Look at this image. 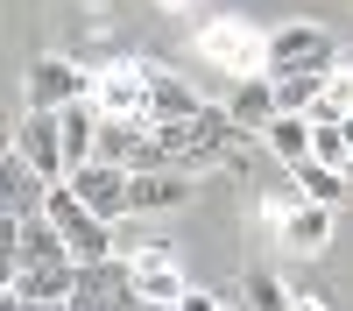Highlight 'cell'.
Wrapping results in <instances>:
<instances>
[{
    "mask_svg": "<svg viewBox=\"0 0 353 311\" xmlns=\"http://www.w3.org/2000/svg\"><path fill=\"white\" fill-rule=\"evenodd\" d=\"M198 57H205V64H219V71H233V78L269 71V28L233 21V14H212V21L198 28Z\"/></svg>",
    "mask_w": 353,
    "mask_h": 311,
    "instance_id": "6da1fadb",
    "label": "cell"
},
{
    "mask_svg": "<svg viewBox=\"0 0 353 311\" xmlns=\"http://www.w3.org/2000/svg\"><path fill=\"white\" fill-rule=\"evenodd\" d=\"M269 71L290 78V71H339V36L318 21H283L269 28Z\"/></svg>",
    "mask_w": 353,
    "mask_h": 311,
    "instance_id": "7a4b0ae2",
    "label": "cell"
},
{
    "mask_svg": "<svg viewBox=\"0 0 353 311\" xmlns=\"http://www.w3.org/2000/svg\"><path fill=\"white\" fill-rule=\"evenodd\" d=\"M43 212L64 226V241H71L78 262H99V254H113V219H99L92 205H85L71 177H57V184H50V205H43Z\"/></svg>",
    "mask_w": 353,
    "mask_h": 311,
    "instance_id": "3957f363",
    "label": "cell"
},
{
    "mask_svg": "<svg viewBox=\"0 0 353 311\" xmlns=\"http://www.w3.org/2000/svg\"><path fill=\"white\" fill-rule=\"evenodd\" d=\"M71 311H141V290H134V262H78V290H71Z\"/></svg>",
    "mask_w": 353,
    "mask_h": 311,
    "instance_id": "277c9868",
    "label": "cell"
},
{
    "mask_svg": "<svg viewBox=\"0 0 353 311\" xmlns=\"http://www.w3.org/2000/svg\"><path fill=\"white\" fill-rule=\"evenodd\" d=\"M71 184H78V198H85L99 219H128V212H134V170L106 163V156L78 163V170H71Z\"/></svg>",
    "mask_w": 353,
    "mask_h": 311,
    "instance_id": "5b68a950",
    "label": "cell"
},
{
    "mask_svg": "<svg viewBox=\"0 0 353 311\" xmlns=\"http://www.w3.org/2000/svg\"><path fill=\"white\" fill-rule=\"evenodd\" d=\"M71 99H92V71L71 64V57H36V64H28V106L64 113Z\"/></svg>",
    "mask_w": 353,
    "mask_h": 311,
    "instance_id": "8992f818",
    "label": "cell"
},
{
    "mask_svg": "<svg viewBox=\"0 0 353 311\" xmlns=\"http://www.w3.org/2000/svg\"><path fill=\"white\" fill-rule=\"evenodd\" d=\"M14 149L36 163L50 184H57V177H71V149H64V121H57V113L28 106V113H21V128H14Z\"/></svg>",
    "mask_w": 353,
    "mask_h": 311,
    "instance_id": "52a82bcc",
    "label": "cell"
},
{
    "mask_svg": "<svg viewBox=\"0 0 353 311\" xmlns=\"http://www.w3.org/2000/svg\"><path fill=\"white\" fill-rule=\"evenodd\" d=\"M36 262H78V254H71V241H64V226H57L50 212L14 219V248H8V262H0V283H8L14 269H36Z\"/></svg>",
    "mask_w": 353,
    "mask_h": 311,
    "instance_id": "ba28073f",
    "label": "cell"
},
{
    "mask_svg": "<svg viewBox=\"0 0 353 311\" xmlns=\"http://www.w3.org/2000/svg\"><path fill=\"white\" fill-rule=\"evenodd\" d=\"M149 71H156V64H141V57L106 64V71L92 78V106H99V113H141V121H149Z\"/></svg>",
    "mask_w": 353,
    "mask_h": 311,
    "instance_id": "9c48e42d",
    "label": "cell"
},
{
    "mask_svg": "<svg viewBox=\"0 0 353 311\" xmlns=\"http://www.w3.org/2000/svg\"><path fill=\"white\" fill-rule=\"evenodd\" d=\"M50 205V177L36 163H28L21 149H8V163H0V212H14V219H36Z\"/></svg>",
    "mask_w": 353,
    "mask_h": 311,
    "instance_id": "30bf717a",
    "label": "cell"
},
{
    "mask_svg": "<svg viewBox=\"0 0 353 311\" xmlns=\"http://www.w3.org/2000/svg\"><path fill=\"white\" fill-rule=\"evenodd\" d=\"M128 262H134V290H141V304H163V297H184V290H191L184 269H176V254H170L163 241H141Z\"/></svg>",
    "mask_w": 353,
    "mask_h": 311,
    "instance_id": "8fae6325",
    "label": "cell"
},
{
    "mask_svg": "<svg viewBox=\"0 0 353 311\" xmlns=\"http://www.w3.org/2000/svg\"><path fill=\"white\" fill-rule=\"evenodd\" d=\"M226 113H233V128H248V134H261L283 113V99H276V78L269 71H248V78H233V92H226Z\"/></svg>",
    "mask_w": 353,
    "mask_h": 311,
    "instance_id": "7c38bea8",
    "label": "cell"
},
{
    "mask_svg": "<svg viewBox=\"0 0 353 311\" xmlns=\"http://www.w3.org/2000/svg\"><path fill=\"white\" fill-rule=\"evenodd\" d=\"M332 212H339V205L297 198V212L276 226V234H283V248H290V254H325V248H332Z\"/></svg>",
    "mask_w": 353,
    "mask_h": 311,
    "instance_id": "4fadbf2b",
    "label": "cell"
},
{
    "mask_svg": "<svg viewBox=\"0 0 353 311\" xmlns=\"http://www.w3.org/2000/svg\"><path fill=\"white\" fill-rule=\"evenodd\" d=\"M311 141H318V121H311V113H276V121L261 128V149H269L283 170L311 163Z\"/></svg>",
    "mask_w": 353,
    "mask_h": 311,
    "instance_id": "5bb4252c",
    "label": "cell"
},
{
    "mask_svg": "<svg viewBox=\"0 0 353 311\" xmlns=\"http://www.w3.org/2000/svg\"><path fill=\"white\" fill-rule=\"evenodd\" d=\"M184 198H191V170H176V163L134 170V212H170V205H184Z\"/></svg>",
    "mask_w": 353,
    "mask_h": 311,
    "instance_id": "9a60e30c",
    "label": "cell"
},
{
    "mask_svg": "<svg viewBox=\"0 0 353 311\" xmlns=\"http://www.w3.org/2000/svg\"><path fill=\"white\" fill-rule=\"evenodd\" d=\"M198 113H205V99L176 71H149V121H198Z\"/></svg>",
    "mask_w": 353,
    "mask_h": 311,
    "instance_id": "2e32d148",
    "label": "cell"
},
{
    "mask_svg": "<svg viewBox=\"0 0 353 311\" xmlns=\"http://www.w3.org/2000/svg\"><path fill=\"white\" fill-rule=\"evenodd\" d=\"M8 283L21 297H71L78 290V262H36V269H14Z\"/></svg>",
    "mask_w": 353,
    "mask_h": 311,
    "instance_id": "e0dca14e",
    "label": "cell"
},
{
    "mask_svg": "<svg viewBox=\"0 0 353 311\" xmlns=\"http://www.w3.org/2000/svg\"><path fill=\"white\" fill-rule=\"evenodd\" d=\"M325 85H332V71H290V78H276V99H283V113H311L318 99H325Z\"/></svg>",
    "mask_w": 353,
    "mask_h": 311,
    "instance_id": "ac0fdd59",
    "label": "cell"
},
{
    "mask_svg": "<svg viewBox=\"0 0 353 311\" xmlns=\"http://www.w3.org/2000/svg\"><path fill=\"white\" fill-rule=\"evenodd\" d=\"M241 311H297V297L276 283V269H248L241 276Z\"/></svg>",
    "mask_w": 353,
    "mask_h": 311,
    "instance_id": "d6986e66",
    "label": "cell"
},
{
    "mask_svg": "<svg viewBox=\"0 0 353 311\" xmlns=\"http://www.w3.org/2000/svg\"><path fill=\"white\" fill-rule=\"evenodd\" d=\"M290 177H297V184H304V198H318V205H339V198L353 191V184H346V170L318 163V156H311V163H297V170H290Z\"/></svg>",
    "mask_w": 353,
    "mask_h": 311,
    "instance_id": "ffe728a7",
    "label": "cell"
},
{
    "mask_svg": "<svg viewBox=\"0 0 353 311\" xmlns=\"http://www.w3.org/2000/svg\"><path fill=\"white\" fill-rule=\"evenodd\" d=\"M311 156H318V163H332V170H346V156H353V134H346V121H318Z\"/></svg>",
    "mask_w": 353,
    "mask_h": 311,
    "instance_id": "44dd1931",
    "label": "cell"
},
{
    "mask_svg": "<svg viewBox=\"0 0 353 311\" xmlns=\"http://www.w3.org/2000/svg\"><path fill=\"white\" fill-rule=\"evenodd\" d=\"M176 304H184V311H226L212 290H184V297H176Z\"/></svg>",
    "mask_w": 353,
    "mask_h": 311,
    "instance_id": "7402d4cb",
    "label": "cell"
},
{
    "mask_svg": "<svg viewBox=\"0 0 353 311\" xmlns=\"http://www.w3.org/2000/svg\"><path fill=\"white\" fill-rule=\"evenodd\" d=\"M156 8H170V14H191V8H198V0H156Z\"/></svg>",
    "mask_w": 353,
    "mask_h": 311,
    "instance_id": "603a6c76",
    "label": "cell"
},
{
    "mask_svg": "<svg viewBox=\"0 0 353 311\" xmlns=\"http://www.w3.org/2000/svg\"><path fill=\"white\" fill-rule=\"evenodd\" d=\"M297 311H325V304H311V297H297Z\"/></svg>",
    "mask_w": 353,
    "mask_h": 311,
    "instance_id": "cb8c5ba5",
    "label": "cell"
},
{
    "mask_svg": "<svg viewBox=\"0 0 353 311\" xmlns=\"http://www.w3.org/2000/svg\"><path fill=\"white\" fill-rule=\"evenodd\" d=\"M346 184H353V156H346Z\"/></svg>",
    "mask_w": 353,
    "mask_h": 311,
    "instance_id": "d4e9b609",
    "label": "cell"
},
{
    "mask_svg": "<svg viewBox=\"0 0 353 311\" xmlns=\"http://www.w3.org/2000/svg\"><path fill=\"white\" fill-rule=\"evenodd\" d=\"M346 134H353V113H346Z\"/></svg>",
    "mask_w": 353,
    "mask_h": 311,
    "instance_id": "484cf974",
    "label": "cell"
}]
</instances>
